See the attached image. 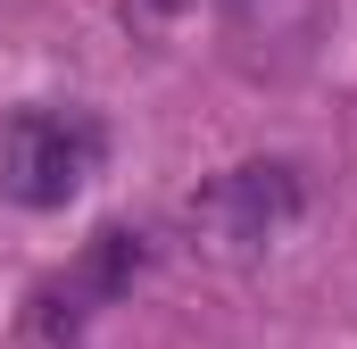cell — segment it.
<instances>
[{
    "label": "cell",
    "mask_w": 357,
    "mask_h": 349,
    "mask_svg": "<svg viewBox=\"0 0 357 349\" xmlns=\"http://www.w3.org/2000/svg\"><path fill=\"white\" fill-rule=\"evenodd\" d=\"M100 167V125L67 108H17L0 133V191L17 208H67Z\"/></svg>",
    "instance_id": "1"
},
{
    "label": "cell",
    "mask_w": 357,
    "mask_h": 349,
    "mask_svg": "<svg viewBox=\"0 0 357 349\" xmlns=\"http://www.w3.org/2000/svg\"><path fill=\"white\" fill-rule=\"evenodd\" d=\"M199 216L225 233V250H258L274 225L299 216V183H291V167H233V174L208 183Z\"/></svg>",
    "instance_id": "2"
},
{
    "label": "cell",
    "mask_w": 357,
    "mask_h": 349,
    "mask_svg": "<svg viewBox=\"0 0 357 349\" xmlns=\"http://www.w3.org/2000/svg\"><path fill=\"white\" fill-rule=\"evenodd\" d=\"M225 25H233V50L241 67L258 75H282L316 50L324 34V0H225Z\"/></svg>",
    "instance_id": "3"
},
{
    "label": "cell",
    "mask_w": 357,
    "mask_h": 349,
    "mask_svg": "<svg viewBox=\"0 0 357 349\" xmlns=\"http://www.w3.org/2000/svg\"><path fill=\"white\" fill-rule=\"evenodd\" d=\"M133 274H142V233L108 225V233H100V242L84 250V266H75V274H67L59 291H67V299H75V308L91 316V299H116V291H125Z\"/></svg>",
    "instance_id": "4"
}]
</instances>
